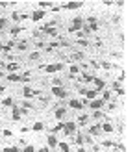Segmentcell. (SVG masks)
I'll return each instance as SVG.
<instances>
[{
  "instance_id": "6da1fadb",
  "label": "cell",
  "mask_w": 137,
  "mask_h": 152,
  "mask_svg": "<svg viewBox=\"0 0 137 152\" xmlns=\"http://www.w3.org/2000/svg\"><path fill=\"white\" fill-rule=\"evenodd\" d=\"M76 130H78V124L74 123V121H69V123H63V137H72L76 134Z\"/></svg>"
},
{
  "instance_id": "7a4b0ae2",
  "label": "cell",
  "mask_w": 137,
  "mask_h": 152,
  "mask_svg": "<svg viewBox=\"0 0 137 152\" xmlns=\"http://www.w3.org/2000/svg\"><path fill=\"white\" fill-rule=\"evenodd\" d=\"M21 93H22V97L26 98V100H32V98H37V97H41V91H39V89H32L30 85H24Z\"/></svg>"
},
{
  "instance_id": "3957f363",
  "label": "cell",
  "mask_w": 137,
  "mask_h": 152,
  "mask_svg": "<svg viewBox=\"0 0 137 152\" xmlns=\"http://www.w3.org/2000/svg\"><path fill=\"white\" fill-rule=\"evenodd\" d=\"M50 93H52L54 97H58L59 100H65V98H67L69 95H70V93H69V91L65 89V87H54V85L50 87Z\"/></svg>"
},
{
  "instance_id": "277c9868",
  "label": "cell",
  "mask_w": 137,
  "mask_h": 152,
  "mask_svg": "<svg viewBox=\"0 0 137 152\" xmlns=\"http://www.w3.org/2000/svg\"><path fill=\"white\" fill-rule=\"evenodd\" d=\"M63 67H65V63L56 61V63H48V65H45V69H43V70H47L48 74H52V73H59V70H63Z\"/></svg>"
},
{
  "instance_id": "5b68a950",
  "label": "cell",
  "mask_w": 137,
  "mask_h": 152,
  "mask_svg": "<svg viewBox=\"0 0 137 152\" xmlns=\"http://www.w3.org/2000/svg\"><path fill=\"white\" fill-rule=\"evenodd\" d=\"M76 78L80 80V84H93V80H95V74H91V73H80V76H76Z\"/></svg>"
},
{
  "instance_id": "8992f818",
  "label": "cell",
  "mask_w": 137,
  "mask_h": 152,
  "mask_svg": "<svg viewBox=\"0 0 137 152\" xmlns=\"http://www.w3.org/2000/svg\"><path fill=\"white\" fill-rule=\"evenodd\" d=\"M89 108L93 109V111H98V109L106 108V102H104L102 98H95V100H89Z\"/></svg>"
},
{
  "instance_id": "52a82bcc",
  "label": "cell",
  "mask_w": 137,
  "mask_h": 152,
  "mask_svg": "<svg viewBox=\"0 0 137 152\" xmlns=\"http://www.w3.org/2000/svg\"><path fill=\"white\" fill-rule=\"evenodd\" d=\"M83 59H85V54L82 52V50H76L72 56H69V61L70 63H78V61H83Z\"/></svg>"
},
{
  "instance_id": "ba28073f",
  "label": "cell",
  "mask_w": 137,
  "mask_h": 152,
  "mask_svg": "<svg viewBox=\"0 0 137 152\" xmlns=\"http://www.w3.org/2000/svg\"><path fill=\"white\" fill-rule=\"evenodd\" d=\"M17 70H21V63H6V67H4V73L6 74H11V73H17Z\"/></svg>"
},
{
  "instance_id": "9c48e42d",
  "label": "cell",
  "mask_w": 137,
  "mask_h": 152,
  "mask_svg": "<svg viewBox=\"0 0 137 152\" xmlns=\"http://www.w3.org/2000/svg\"><path fill=\"white\" fill-rule=\"evenodd\" d=\"M83 22L91 28V32H96V30H98V21H96V17H87V19H83Z\"/></svg>"
},
{
  "instance_id": "30bf717a",
  "label": "cell",
  "mask_w": 137,
  "mask_h": 152,
  "mask_svg": "<svg viewBox=\"0 0 137 152\" xmlns=\"http://www.w3.org/2000/svg\"><path fill=\"white\" fill-rule=\"evenodd\" d=\"M67 106H69V108H72V109H76V111H82V109H83V106H82V102H80V98H70L69 102H67Z\"/></svg>"
},
{
  "instance_id": "8fae6325",
  "label": "cell",
  "mask_w": 137,
  "mask_h": 152,
  "mask_svg": "<svg viewBox=\"0 0 137 152\" xmlns=\"http://www.w3.org/2000/svg\"><path fill=\"white\" fill-rule=\"evenodd\" d=\"M83 6V2H78V0H72V2H67V4H63L61 9H80Z\"/></svg>"
},
{
  "instance_id": "7c38bea8",
  "label": "cell",
  "mask_w": 137,
  "mask_h": 152,
  "mask_svg": "<svg viewBox=\"0 0 137 152\" xmlns=\"http://www.w3.org/2000/svg\"><path fill=\"white\" fill-rule=\"evenodd\" d=\"M100 130H102V134H111V132L115 130V126L109 123V121H106V123H100Z\"/></svg>"
},
{
  "instance_id": "4fadbf2b",
  "label": "cell",
  "mask_w": 137,
  "mask_h": 152,
  "mask_svg": "<svg viewBox=\"0 0 137 152\" xmlns=\"http://www.w3.org/2000/svg\"><path fill=\"white\" fill-rule=\"evenodd\" d=\"M58 135H54V134H50L48 137H47V146L48 149H56V146H58Z\"/></svg>"
},
{
  "instance_id": "5bb4252c",
  "label": "cell",
  "mask_w": 137,
  "mask_h": 152,
  "mask_svg": "<svg viewBox=\"0 0 137 152\" xmlns=\"http://www.w3.org/2000/svg\"><path fill=\"white\" fill-rule=\"evenodd\" d=\"M87 134H89V135H95V137H96V135H100V134H102V130H100V123H95L93 126H89Z\"/></svg>"
},
{
  "instance_id": "9a60e30c",
  "label": "cell",
  "mask_w": 137,
  "mask_h": 152,
  "mask_svg": "<svg viewBox=\"0 0 137 152\" xmlns=\"http://www.w3.org/2000/svg\"><path fill=\"white\" fill-rule=\"evenodd\" d=\"M80 73H82V65H78V63H70L69 74H70V76H78Z\"/></svg>"
},
{
  "instance_id": "2e32d148",
  "label": "cell",
  "mask_w": 137,
  "mask_h": 152,
  "mask_svg": "<svg viewBox=\"0 0 137 152\" xmlns=\"http://www.w3.org/2000/svg\"><path fill=\"white\" fill-rule=\"evenodd\" d=\"M21 115H22L21 113V106H15L13 104L11 106V119L13 121H21Z\"/></svg>"
},
{
  "instance_id": "e0dca14e",
  "label": "cell",
  "mask_w": 137,
  "mask_h": 152,
  "mask_svg": "<svg viewBox=\"0 0 137 152\" xmlns=\"http://www.w3.org/2000/svg\"><path fill=\"white\" fill-rule=\"evenodd\" d=\"M45 15H47V11H43V9H35V11L32 13V21L39 22L41 19H45Z\"/></svg>"
},
{
  "instance_id": "ac0fdd59",
  "label": "cell",
  "mask_w": 137,
  "mask_h": 152,
  "mask_svg": "<svg viewBox=\"0 0 137 152\" xmlns=\"http://www.w3.org/2000/svg\"><path fill=\"white\" fill-rule=\"evenodd\" d=\"M93 85H95V89L96 91H102L104 87H106V82L102 78H98V76H95V80H93Z\"/></svg>"
},
{
  "instance_id": "d6986e66",
  "label": "cell",
  "mask_w": 137,
  "mask_h": 152,
  "mask_svg": "<svg viewBox=\"0 0 137 152\" xmlns=\"http://www.w3.org/2000/svg\"><path fill=\"white\" fill-rule=\"evenodd\" d=\"M72 141H74L78 146H83V145H85V135H83V134H74V135H72Z\"/></svg>"
},
{
  "instance_id": "ffe728a7",
  "label": "cell",
  "mask_w": 137,
  "mask_h": 152,
  "mask_svg": "<svg viewBox=\"0 0 137 152\" xmlns=\"http://www.w3.org/2000/svg\"><path fill=\"white\" fill-rule=\"evenodd\" d=\"M54 115H56V119H58V121H61L65 115H67V108H65V106H61V108H56Z\"/></svg>"
},
{
  "instance_id": "44dd1931",
  "label": "cell",
  "mask_w": 137,
  "mask_h": 152,
  "mask_svg": "<svg viewBox=\"0 0 137 152\" xmlns=\"http://www.w3.org/2000/svg\"><path fill=\"white\" fill-rule=\"evenodd\" d=\"M15 50H17V52H26L28 50V41H17V45H15Z\"/></svg>"
},
{
  "instance_id": "7402d4cb",
  "label": "cell",
  "mask_w": 137,
  "mask_h": 152,
  "mask_svg": "<svg viewBox=\"0 0 137 152\" xmlns=\"http://www.w3.org/2000/svg\"><path fill=\"white\" fill-rule=\"evenodd\" d=\"M56 149H58L59 152H70V145H69V143H65V141H59Z\"/></svg>"
},
{
  "instance_id": "603a6c76",
  "label": "cell",
  "mask_w": 137,
  "mask_h": 152,
  "mask_svg": "<svg viewBox=\"0 0 137 152\" xmlns=\"http://www.w3.org/2000/svg\"><path fill=\"white\" fill-rule=\"evenodd\" d=\"M37 4H39V9L47 11V9H52V4H54V2H48V0H41V2H37Z\"/></svg>"
},
{
  "instance_id": "cb8c5ba5",
  "label": "cell",
  "mask_w": 137,
  "mask_h": 152,
  "mask_svg": "<svg viewBox=\"0 0 137 152\" xmlns=\"http://www.w3.org/2000/svg\"><path fill=\"white\" fill-rule=\"evenodd\" d=\"M22 30H24L22 26H13L11 30H9V33H11V37H13V39H17V37H19V33H21Z\"/></svg>"
},
{
  "instance_id": "d4e9b609",
  "label": "cell",
  "mask_w": 137,
  "mask_h": 152,
  "mask_svg": "<svg viewBox=\"0 0 137 152\" xmlns=\"http://www.w3.org/2000/svg\"><path fill=\"white\" fill-rule=\"evenodd\" d=\"M93 119H95V121H106V113H104L102 109L93 111Z\"/></svg>"
},
{
  "instance_id": "484cf974",
  "label": "cell",
  "mask_w": 137,
  "mask_h": 152,
  "mask_svg": "<svg viewBox=\"0 0 137 152\" xmlns=\"http://www.w3.org/2000/svg\"><path fill=\"white\" fill-rule=\"evenodd\" d=\"M6 80H8V82H21V74H17V73L6 74Z\"/></svg>"
},
{
  "instance_id": "4316f807",
  "label": "cell",
  "mask_w": 137,
  "mask_h": 152,
  "mask_svg": "<svg viewBox=\"0 0 137 152\" xmlns=\"http://www.w3.org/2000/svg\"><path fill=\"white\" fill-rule=\"evenodd\" d=\"M74 123L78 124V126H85V124L89 123V117H87V115H80V117H78V121H74Z\"/></svg>"
},
{
  "instance_id": "83f0119b",
  "label": "cell",
  "mask_w": 137,
  "mask_h": 152,
  "mask_svg": "<svg viewBox=\"0 0 137 152\" xmlns=\"http://www.w3.org/2000/svg\"><path fill=\"white\" fill-rule=\"evenodd\" d=\"M98 146H100V149H113V146H115V143H113V141H109V139H104V141H102V143H100Z\"/></svg>"
},
{
  "instance_id": "f1b7e54d",
  "label": "cell",
  "mask_w": 137,
  "mask_h": 152,
  "mask_svg": "<svg viewBox=\"0 0 137 152\" xmlns=\"http://www.w3.org/2000/svg\"><path fill=\"white\" fill-rule=\"evenodd\" d=\"M30 80H32V73H30V70H26V73L21 74V82H22V84H28Z\"/></svg>"
},
{
  "instance_id": "f546056e",
  "label": "cell",
  "mask_w": 137,
  "mask_h": 152,
  "mask_svg": "<svg viewBox=\"0 0 137 152\" xmlns=\"http://www.w3.org/2000/svg\"><path fill=\"white\" fill-rule=\"evenodd\" d=\"M52 85H54V87H65V82H63V78H54Z\"/></svg>"
},
{
  "instance_id": "4dcf8cb0",
  "label": "cell",
  "mask_w": 137,
  "mask_h": 152,
  "mask_svg": "<svg viewBox=\"0 0 137 152\" xmlns=\"http://www.w3.org/2000/svg\"><path fill=\"white\" fill-rule=\"evenodd\" d=\"M39 58H41V52H39V50H35V52H32V54L28 56V59H30V61H37Z\"/></svg>"
},
{
  "instance_id": "1f68e13d",
  "label": "cell",
  "mask_w": 137,
  "mask_h": 152,
  "mask_svg": "<svg viewBox=\"0 0 137 152\" xmlns=\"http://www.w3.org/2000/svg\"><path fill=\"white\" fill-rule=\"evenodd\" d=\"M13 106V98H9V97H6L2 100V108H11Z\"/></svg>"
},
{
  "instance_id": "d6a6232c",
  "label": "cell",
  "mask_w": 137,
  "mask_h": 152,
  "mask_svg": "<svg viewBox=\"0 0 137 152\" xmlns=\"http://www.w3.org/2000/svg\"><path fill=\"white\" fill-rule=\"evenodd\" d=\"M61 130H63V123H58V124H56L52 130H50V134H54V135H56L58 132H61Z\"/></svg>"
},
{
  "instance_id": "836d02e7",
  "label": "cell",
  "mask_w": 137,
  "mask_h": 152,
  "mask_svg": "<svg viewBox=\"0 0 137 152\" xmlns=\"http://www.w3.org/2000/svg\"><path fill=\"white\" fill-rule=\"evenodd\" d=\"M98 63H100V69H104V70H111L113 69V65L108 63V61H98Z\"/></svg>"
},
{
  "instance_id": "e575fe53",
  "label": "cell",
  "mask_w": 137,
  "mask_h": 152,
  "mask_svg": "<svg viewBox=\"0 0 137 152\" xmlns=\"http://www.w3.org/2000/svg\"><path fill=\"white\" fill-rule=\"evenodd\" d=\"M32 130H33V132H41V130H45V124H43V123H33Z\"/></svg>"
},
{
  "instance_id": "d590c367",
  "label": "cell",
  "mask_w": 137,
  "mask_h": 152,
  "mask_svg": "<svg viewBox=\"0 0 137 152\" xmlns=\"http://www.w3.org/2000/svg\"><path fill=\"white\" fill-rule=\"evenodd\" d=\"M11 21H13V22H21V13H19V11H13V13H11Z\"/></svg>"
},
{
  "instance_id": "8d00e7d4",
  "label": "cell",
  "mask_w": 137,
  "mask_h": 152,
  "mask_svg": "<svg viewBox=\"0 0 137 152\" xmlns=\"http://www.w3.org/2000/svg\"><path fill=\"white\" fill-rule=\"evenodd\" d=\"M2 152H21V149L19 146H4Z\"/></svg>"
},
{
  "instance_id": "74e56055",
  "label": "cell",
  "mask_w": 137,
  "mask_h": 152,
  "mask_svg": "<svg viewBox=\"0 0 137 152\" xmlns=\"http://www.w3.org/2000/svg\"><path fill=\"white\" fill-rule=\"evenodd\" d=\"M22 108L30 111V109H32V108H33V104H32V102H30V100H24V102H22Z\"/></svg>"
},
{
  "instance_id": "f35d334b",
  "label": "cell",
  "mask_w": 137,
  "mask_h": 152,
  "mask_svg": "<svg viewBox=\"0 0 137 152\" xmlns=\"http://www.w3.org/2000/svg\"><path fill=\"white\" fill-rule=\"evenodd\" d=\"M21 152H35V146H33V145H26Z\"/></svg>"
},
{
  "instance_id": "ab89813d",
  "label": "cell",
  "mask_w": 137,
  "mask_h": 152,
  "mask_svg": "<svg viewBox=\"0 0 137 152\" xmlns=\"http://www.w3.org/2000/svg\"><path fill=\"white\" fill-rule=\"evenodd\" d=\"M6 24H8V21H6V17H0V32H2L4 28H6Z\"/></svg>"
},
{
  "instance_id": "60d3db41",
  "label": "cell",
  "mask_w": 137,
  "mask_h": 152,
  "mask_svg": "<svg viewBox=\"0 0 137 152\" xmlns=\"http://www.w3.org/2000/svg\"><path fill=\"white\" fill-rule=\"evenodd\" d=\"M87 45H89V41H87V39H78V47H87Z\"/></svg>"
},
{
  "instance_id": "b9f144b4",
  "label": "cell",
  "mask_w": 137,
  "mask_h": 152,
  "mask_svg": "<svg viewBox=\"0 0 137 152\" xmlns=\"http://www.w3.org/2000/svg\"><path fill=\"white\" fill-rule=\"evenodd\" d=\"M47 45H45V41L41 39V41H35V48H45Z\"/></svg>"
},
{
  "instance_id": "7bdbcfd3",
  "label": "cell",
  "mask_w": 137,
  "mask_h": 152,
  "mask_svg": "<svg viewBox=\"0 0 137 152\" xmlns=\"http://www.w3.org/2000/svg\"><path fill=\"white\" fill-rule=\"evenodd\" d=\"M115 93L119 95V97H124V95H126V91H124V87H119V89L115 91Z\"/></svg>"
},
{
  "instance_id": "ee69618b",
  "label": "cell",
  "mask_w": 137,
  "mask_h": 152,
  "mask_svg": "<svg viewBox=\"0 0 137 152\" xmlns=\"http://www.w3.org/2000/svg\"><path fill=\"white\" fill-rule=\"evenodd\" d=\"M106 109H115V100H109V102H108V108H106Z\"/></svg>"
},
{
  "instance_id": "f6af8a7d",
  "label": "cell",
  "mask_w": 137,
  "mask_h": 152,
  "mask_svg": "<svg viewBox=\"0 0 137 152\" xmlns=\"http://www.w3.org/2000/svg\"><path fill=\"white\" fill-rule=\"evenodd\" d=\"M119 87H122V84H120V82H115V84H113V91H117Z\"/></svg>"
},
{
  "instance_id": "bcb514c9",
  "label": "cell",
  "mask_w": 137,
  "mask_h": 152,
  "mask_svg": "<svg viewBox=\"0 0 137 152\" xmlns=\"http://www.w3.org/2000/svg\"><path fill=\"white\" fill-rule=\"evenodd\" d=\"M4 137H11V130H4Z\"/></svg>"
},
{
  "instance_id": "7dc6e473",
  "label": "cell",
  "mask_w": 137,
  "mask_h": 152,
  "mask_svg": "<svg viewBox=\"0 0 137 152\" xmlns=\"http://www.w3.org/2000/svg\"><path fill=\"white\" fill-rule=\"evenodd\" d=\"M9 6V2H6V0H2V2H0V8H8Z\"/></svg>"
},
{
  "instance_id": "c3c4849f",
  "label": "cell",
  "mask_w": 137,
  "mask_h": 152,
  "mask_svg": "<svg viewBox=\"0 0 137 152\" xmlns=\"http://www.w3.org/2000/svg\"><path fill=\"white\" fill-rule=\"evenodd\" d=\"M26 19H28V15H26V13H21V22L26 21Z\"/></svg>"
},
{
  "instance_id": "681fc988",
  "label": "cell",
  "mask_w": 137,
  "mask_h": 152,
  "mask_svg": "<svg viewBox=\"0 0 137 152\" xmlns=\"http://www.w3.org/2000/svg\"><path fill=\"white\" fill-rule=\"evenodd\" d=\"M76 152H87V150H85V146H78V150H76Z\"/></svg>"
},
{
  "instance_id": "f907efd6",
  "label": "cell",
  "mask_w": 137,
  "mask_h": 152,
  "mask_svg": "<svg viewBox=\"0 0 137 152\" xmlns=\"http://www.w3.org/2000/svg\"><path fill=\"white\" fill-rule=\"evenodd\" d=\"M4 91H6V85H4V84H0V93H4Z\"/></svg>"
},
{
  "instance_id": "816d5d0a",
  "label": "cell",
  "mask_w": 137,
  "mask_h": 152,
  "mask_svg": "<svg viewBox=\"0 0 137 152\" xmlns=\"http://www.w3.org/2000/svg\"><path fill=\"white\" fill-rule=\"evenodd\" d=\"M4 76H6V73H4V70H0V78H4Z\"/></svg>"
},
{
  "instance_id": "f5cc1de1",
  "label": "cell",
  "mask_w": 137,
  "mask_h": 152,
  "mask_svg": "<svg viewBox=\"0 0 137 152\" xmlns=\"http://www.w3.org/2000/svg\"><path fill=\"white\" fill-rule=\"evenodd\" d=\"M0 52H4V43H0Z\"/></svg>"
}]
</instances>
